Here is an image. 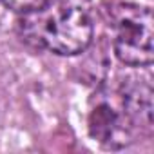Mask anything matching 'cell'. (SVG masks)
I'll return each mask as SVG.
<instances>
[{
	"label": "cell",
	"instance_id": "cell-2",
	"mask_svg": "<svg viewBox=\"0 0 154 154\" xmlns=\"http://www.w3.org/2000/svg\"><path fill=\"white\" fill-rule=\"evenodd\" d=\"M154 20L152 11L136 4H122L114 11V53L131 67H147L152 62Z\"/></svg>",
	"mask_w": 154,
	"mask_h": 154
},
{
	"label": "cell",
	"instance_id": "cell-4",
	"mask_svg": "<svg viewBox=\"0 0 154 154\" xmlns=\"http://www.w3.org/2000/svg\"><path fill=\"white\" fill-rule=\"evenodd\" d=\"M6 6H9L11 9H17V11H26L33 6H36L40 0H2Z\"/></svg>",
	"mask_w": 154,
	"mask_h": 154
},
{
	"label": "cell",
	"instance_id": "cell-1",
	"mask_svg": "<svg viewBox=\"0 0 154 154\" xmlns=\"http://www.w3.org/2000/svg\"><path fill=\"white\" fill-rule=\"evenodd\" d=\"M24 40L42 51L72 56L93 40V18L80 0H40L20 18Z\"/></svg>",
	"mask_w": 154,
	"mask_h": 154
},
{
	"label": "cell",
	"instance_id": "cell-3",
	"mask_svg": "<svg viewBox=\"0 0 154 154\" xmlns=\"http://www.w3.org/2000/svg\"><path fill=\"white\" fill-rule=\"evenodd\" d=\"M89 134L100 145L107 149H122L132 141L138 127L127 112V107L120 96L98 94L93 100L87 118Z\"/></svg>",
	"mask_w": 154,
	"mask_h": 154
}]
</instances>
